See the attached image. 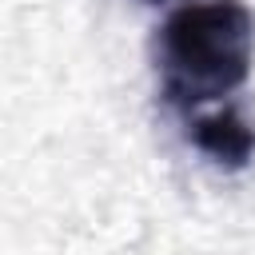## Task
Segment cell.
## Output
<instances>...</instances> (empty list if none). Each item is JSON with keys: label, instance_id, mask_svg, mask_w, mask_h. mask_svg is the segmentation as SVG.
Masks as SVG:
<instances>
[{"label": "cell", "instance_id": "1", "mask_svg": "<svg viewBox=\"0 0 255 255\" xmlns=\"http://www.w3.org/2000/svg\"><path fill=\"white\" fill-rule=\"evenodd\" d=\"M255 56V16L239 0H203L175 8L155 36L159 88L171 108H199L231 96Z\"/></svg>", "mask_w": 255, "mask_h": 255}, {"label": "cell", "instance_id": "2", "mask_svg": "<svg viewBox=\"0 0 255 255\" xmlns=\"http://www.w3.org/2000/svg\"><path fill=\"white\" fill-rule=\"evenodd\" d=\"M191 143L215 159L219 167H243L251 155H255V128L235 112V108H219V112H207V116H195L191 120Z\"/></svg>", "mask_w": 255, "mask_h": 255}]
</instances>
